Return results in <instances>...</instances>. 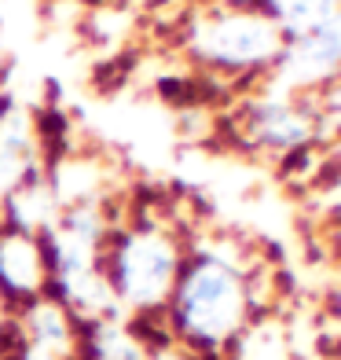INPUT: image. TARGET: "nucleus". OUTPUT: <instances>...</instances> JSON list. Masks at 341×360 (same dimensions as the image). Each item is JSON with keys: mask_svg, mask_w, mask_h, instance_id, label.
<instances>
[{"mask_svg": "<svg viewBox=\"0 0 341 360\" xmlns=\"http://www.w3.org/2000/svg\"><path fill=\"white\" fill-rule=\"evenodd\" d=\"M250 316V287L227 257H194L173 287V320L191 346L217 349L242 335Z\"/></svg>", "mask_w": 341, "mask_h": 360, "instance_id": "1", "label": "nucleus"}, {"mask_svg": "<svg viewBox=\"0 0 341 360\" xmlns=\"http://www.w3.org/2000/svg\"><path fill=\"white\" fill-rule=\"evenodd\" d=\"M180 280V250L158 228H136L128 232L110 261V290L114 298L133 309H154L173 298Z\"/></svg>", "mask_w": 341, "mask_h": 360, "instance_id": "2", "label": "nucleus"}, {"mask_svg": "<svg viewBox=\"0 0 341 360\" xmlns=\"http://www.w3.org/2000/svg\"><path fill=\"white\" fill-rule=\"evenodd\" d=\"M283 30L272 15H224L199 34V52L220 67H261L283 56Z\"/></svg>", "mask_w": 341, "mask_h": 360, "instance_id": "3", "label": "nucleus"}, {"mask_svg": "<svg viewBox=\"0 0 341 360\" xmlns=\"http://www.w3.org/2000/svg\"><path fill=\"white\" fill-rule=\"evenodd\" d=\"M44 280V254L29 232H8L0 239V287L11 294H37Z\"/></svg>", "mask_w": 341, "mask_h": 360, "instance_id": "4", "label": "nucleus"}, {"mask_svg": "<svg viewBox=\"0 0 341 360\" xmlns=\"http://www.w3.org/2000/svg\"><path fill=\"white\" fill-rule=\"evenodd\" d=\"M316 136V122L301 107L290 103H265L253 114V140L275 147V151H297Z\"/></svg>", "mask_w": 341, "mask_h": 360, "instance_id": "5", "label": "nucleus"}, {"mask_svg": "<svg viewBox=\"0 0 341 360\" xmlns=\"http://www.w3.org/2000/svg\"><path fill=\"white\" fill-rule=\"evenodd\" d=\"M34 166V136H29V122L19 110L0 114V199H8L15 188L29 180Z\"/></svg>", "mask_w": 341, "mask_h": 360, "instance_id": "6", "label": "nucleus"}, {"mask_svg": "<svg viewBox=\"0 0 341 360\" xmlns=\"http://www.w3.org/2000/svg\"><path fill=\"white\" fill-rule=\"evenodd\" d=\"M8 210H11V224L15 232H37V228H52L55 214H59V202H55V191L52 184H41V180L29 176L22 188H15L8 195Z\"/></svg>", "mask_w": 341, "mask_h": 360, "instance_id": "7", "label": "nucleus"}, {"mask_svg": "<svg viewBox=\"0 0 341 360\" xmlns=\"http://www.w3.org/2000/svg\"><path fill=\"white\" fill-rule=\"evenodd\" d=\"M268 11L279 30H290L294 37L316 34L341 11V0H268Z\"/></svg>", "mask_w": 341, "mask_h": 360, "instance_id": "8", "label": "nucleus"}, {"mask_svg": "<svg viewBox=\"0 0 341 360\" xmlns=\"http://www.w3.org/2000/svg\"><path fill=\"white\" fill-rule=\"evenodd\" d=\"M95 356L100 360H147L143 349L136 346V338L125 331L118 323H103L100 331H95Z\"/></svg>", "mask_w": 341, "mask_h": 360, "instance_id": "9", "label": "nucleus"}, {"mask_svg": "<svg viewBox=\"0 0 341 360\" xmlns=\"http://www.w3.org/2000/svg\"><path fill=\"white\" fill-rule=\"evenodd\" d=\"M305 37H312L316 44H319V52L327 56L334 67L341 70V11L334 15V19L327 22V26H319L316 34H305Z\"/></svg>", "mask_w": 341, "mask_h": 360, "instance_id": "10", "label": "nucleus"}, {"mask_svg": "<svg viewBox=\"0 0 341 360\" xmlns=\"http://www.w3.org/2000/svg\"><path fill=\"white\" fill-rule=\"evenodd\" d=\"M74 349H59V346H44V342H26L22 360H70Z\"/></svg>", "mask_w": 341, "mask_h": 360, "instance_id": "11", "label": "nucleus"}, {"mask_svg": "<svg viewBox=\"0 0 341 360\" xmlns=\"http://www.w3.org/2000/svg\"><path fill=\"white\" fill-rule=\"evenodd\" d=\"M327 114L334 118V125H341V85H334V92L327 96Z\"/></svg>", "mask_w": 341, "mask_h": 360, "instance_id": "12", "label": "nucleus"}, {"mask_svg": "<svg viewBox=\"0 0 341 360\" xmlns=\"http://www.w3.org/2000/svg\"><path fill=\"white\" fill-rule=\"evenodd\" d=\"M0 320H4V305H0Z\"/></svg>", "mask_w": 341, "mask_h": 360, "instance_id": "13", "label": "nucleus"}]
</instances>
